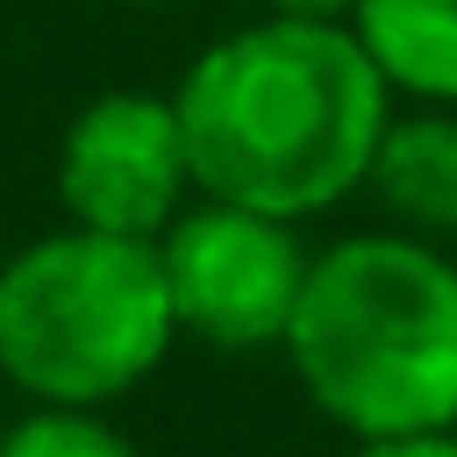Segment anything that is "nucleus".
<instances>
[{
    "label": "nucleus",
    "instance_id": "obj_5",
    "mask_svg": "<svg viewBox=\"0 0 457 457\" xmlns=\"http://www.w3.org/2000/svg\"><path fill=\"white\" fill-rule=\"evenodd\" d=\"M50 186H57L64 221L157 243L171 228V214L200 193L171 93H157V86H107V93L79 100L64 136H57Z\"/></svg>",
    "mask_w": 457,
    "mask_h": 457
},
{
    "label": "nucleus",
    "instance_id": "obj_8",
    "mask_svg": "<svg viewBox=\"0 0 457 457\" xmlns=\"http://www.w3.org/2000/svg\"><path fill=\"white\" fill-rule=\"evenodd\" d=\"M0 457H143L114 407H21L0 428Z\"/></svg>",
    "mask_w": 457,
    "mask_h": 457
},
{
    "label": "nucleus",
    "instance_id": "obj_9",
    "mask_svg": "<svg viewBox=\"0 0 457 457\" xmlns=\"http://www.w3.org/2000/svg\"><path fill=\"white\" fill-rule=\"evenodd\" d=\"M336 457H457V428H428V436H350Z\"/></svg>",
    "mask_w": 457,
    "mask_h": 457
},
{
    "label": "nucleus",
    "instance_id": "obj_6",
    "mask_svg": "<svg viewBox=\"0 0 457 457\" xmlns=\"http://www.w3.org/2000/svg\"><path fill=\"white\" fill-rule=\"evenodd\" d=\"M357 193L378 207L386 228L457 243V107L393 100Z\"/></svg>",
    "mask_w": 457,
    "mask_h": 457
},
{
    "label": "nucleus",
    "instance_id": "obj_1",
    "mask_svg": "<svg viewBox=\"0 0 457 457\" xmlns=\"http://www.w3.org/2000/svg\"><path fill=\"white\" fill-rule=\"evenodd\" d=\"M171 107L200 193L307 228L364 186L393 93L357 50L350 21L257 14L179 71Z\"/></svg>",
    "mask_w": 457,
    "mask_h": 457
},
{
    "label": "nucleus",
    "instance_id": "obj_10",
    "mask_svg": "<svg viewBox=\"0 0 457 457\" xmlns=\"http://www.w3.org/2000/svg\"><path fill=\"white\" fill-rule=\"evenodd\" d=\"M357 0H264V14H307V21H350Z\"/></svg>",
    "mask_w": 457,
    "mask_h": 457
},
{
    "label": "nucleus",
    "instance_id": "obj_7",
    "mask_svg": "<svg viewBox=\"0 0 457 457\" xmlns=\"http://www.w3.org/2000/svg\"><path fill=\"white\" fill-rule=\"evenodd\" d=\"M350 36L393 100L457 107V0H357Z\"/></svg>",
    "mask_w": 457,
    "mask_h": 457
},
{
    "label": "nucleus",
    "instance_id": "obj_2",
    "mask_svg": "<svg viewBox=\"0 0 457 457\" xmlns=\"http://www.w3.org/2000/svg\"><path fill=\"white\" fill-rule=\"evenodd\" d=\"M300 400L350 436L457 428V257L407 228H350L314 250L278 343Z\"/></svg>",
    "mask_w": 457,
    "mask_h": 457
},
{
    "label": "nucleus",
    "instance_id": "obj_11",
    "mask_svg": "<svg viewBox=\"0 0 457 457\" xmlns=\"http://www.w3.org/2000/svg\"><path fill=\"white\" fill-rule=\"evenodd\" d=\"M114 7H164V0H114Z\"/></svg>",
    "mask_w": 457,
    "mask_h": 457
},
{
    "label": "nucleus",
    "instance_id": "obj_4",
    "mask_svg": "<svg viewBox=\"0 0 457 457\" xmlns=\"http://www.w3.org/2000/svg\"><path fill=\"white\" fill-rule=\"evenodd\" d=\"M157 264H164L179 343L257 357V350L286 343L307 264H314V243L286 214L193 193L171 214V228L157 236Z\"/></svg>",
    "mask_w": 457,
    "mask_h": 457
},
{
    "label": "nucleus",
    "instance_id": "obj_3",
    "mask_svg": "<svg viewBox=\"0 0 457 457\" xmlns=\"http://www.w3.org/2000/svg\"><path fill=\"white\" fill-rule=\"evenodd\" d=\"M171 343L157 243L57 221L0 257V386L21 407H121Z\"/></svg>",
    "mask_w": 457,
    "mask_h": 457
}]
</instances>
